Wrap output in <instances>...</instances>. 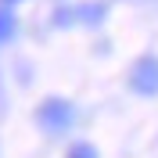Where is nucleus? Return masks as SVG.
<instances>
[{"mask_svg":"<svg viewBox=\"0 0 158 158\" xmlns=\"http://www.w3.org/2000/svg\"><path fill=\"white\" fill-rule=\"evenodd\" d=\"M4 4H22V0H4Z\"/></svg>","mask_w":158,"mask_h":158,"instance_id":"nucleus-5","label":"nucleus"},{"mask_svg":"<svg viewBox=\"0 0 158 158\" xmlns=\"http://www.w3.org/2000/svg\"><path fill=\"white\" fill-rule=\"evenodd\" d=\"M129 86L144 97H155L158 94V58H140L129 72Z\"/></svg>","mask_w":158,"mask_h":158,"instance_id":"nucleus-2","label":"nucleus"},{"mask_svg":"<svg viewBox=\"0 0 158 158\" xmlns=\"http://www.w3.org/2000/svg\"><path fill=\"white\" fill-rule=\"evenodd\" d=\"M11 36H15V15L0 7V43H4V40H11Z\"/></svg>","mask_w":158,"mask_h":158,"instance_id":"nucleus-3","label":"nucleus"},{"mask_svg":"<svg viewBox=\"0 0 158 158\" xmlns=\"http://www.w3.org/2000/svg\"><path fill=\"white\" fill-rule=\"evenodd\" d=\"M69 158H97V148H94V144H72Z\"/></svg>","mask_w":158,"mask_h":158,"instance_id":"nucleus-4","label":"nucleus"},{"mask_svg":"<svg viewBox=\"0 0 158 158\" xmlns=\"http://www.w3.org/2000/svg\"><path fill=\"white\" fill-rule=\"evenodd\" d=\"M36 118H40V126H43V129H50V133H61V129H69V126H72L76 111H72L69 101L50 97V101H43V104H40Z\"/></svg>","mask_w":158,"mask_h":158,"instance_id":"nucleus-1","label":"nucleus"}]
</instances>
